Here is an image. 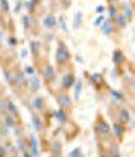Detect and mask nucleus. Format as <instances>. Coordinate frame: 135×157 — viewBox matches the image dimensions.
Masks as SVG:
<instances>
[{
  "instance_id": "f257e3e1",
  "label": "nucleus",
  "mask_w": 135,
  "mask_h": 157,
  "mask_svg": "<svg viewBox=\"0 0 135 157\" xmlns=\"http://www.w3.org/2000/svg\"><path fill=\"white\" fill-rule=\"evenodd\" d=\"M68 58H69V52L66 50V48L64 45H61L57 52V61L58 63H65Z\"/></svg>"
},
{
  "instance_id": "f03ea898",
  "label": "nucleus",
  "mask_w": 135,
  "mask_h": 157,
  "mask_svg": "<svg viewBox=\"0 0 135 157\" xmlns=\"http://www.w3.org/2000/svg\"><path fill=\"white\" fill-rule=\"evenodd\" d=\"M58 103L61 104V106H64V107H69L70 106V100H69V98L68 96H65V95H62V96L58 98Z\"/></svg>"
},
{
  "instance_id": "7ed1b4c3",
  "label": "nucleus",
  "mask_w": 135,
  "mask_h": 157,
  "mask_svg": "<svg viewBox=\"0 0 135 157\" xmlns=\"http://www.w3.org/2000/svg\"><path fill=\"white\" fill-rule=\"evenodd\" d=\"M73 81H74L73 76H72V75H68V76L64 78V87H65V88L72 87V84H73Z\"/></svg>"
},
{
  "instance_id": "20e7f679",
  "label": "nucleus",
  "mask_w": 135,
  "mask_h": 157,
  "mask_svg": "<svg viewBox=\"0 0 135 157\" xmlns=\"http://www.w3.org/2000/svg\"><path fill=\"white\" fill-rule=\"evenodd\" d=\"M45 25L47 26V27H53V26L55 25V19H54V16H53V15L46 16V19H45Z\"/></svg>"
},
{
  "instance_id": "39448f33",
  "label": "nucleus",
  "mask_w": 135,
  "mask_h": 157,
  "mask_svg": "<svg viewBox=\"0 0 135 157\" xmlns=\"http://www.w3.org/2000/svg\"><path fill=\"white\" fill-rule=\"evenodd\" d=\"M115 132H116V136L118 137H120L122 134H123V127H122L120 123H115Z\"/></svg>"
},
{
  "instance_id": "423d86ee",
  "label": "nucleus",
  "mask_w": 135,
  "mask_h": 157,
  "mask_svg": "<svg viewBox=\"0 0 135 157\" xmlns=\"http://www.w3.org/2000/svg\"><path fill=\"white\" fill-rule=\"evenodd\" d=\"M100 129H101V132H104V134H108V133H110V126H108L107 123L104 122V121L100 123Z\"/></svg>"
},
{
  "instance_id": "0eeeda50",
  "label": "nucleus",
  "mask_w": 135,
  "mask_h": 157,
  "mask_svg": "<svg viewBox=\"0 0 135 157\" xmlns=\"http://www.w3.org/2000/svg\"><path fill=\"white\" fill-rule=\"evenodd\" d=\"M118 25H119L120 27L126 26V19H124V16H123V15H120L119 18H118Z\"/></svg>"
},
{
  "instance_id": "6e6552de",
  "label": "nucleus",
  "mask_w": 135,
  "mask_h": 157,
  "mask_svg": "<svg viewBox=\"0 0 135 157\" xmlns=\"http://www.w3.org/2000/svg\"><path fill=\"white\" fill-rule=\"evenodd\" d=\"M34 106L37 107V109H42V107H43V102H42V99H35Z\"/></svg>"
},
{
  "instance_id": "1a4fd4ad",
  "label": "nucleus",
  "mask_w": 135,
  "mask_h": 157,
  "mask_svg": "<svg viewBox=\"0 0 135 157\" xmlns=\"http://www.w3.org/2000/svg\"><path fill=\"white\" fill-rule=\"evenodd\" d=\"M51 76H53V69L50 67H47V69L45 71V77L47 78V77H51Z\"/></svg>"
},
{
  "instance_id": "9d476101",
  "label": "nucleus",
  "mask_w": 135,
  "mask_h": 157,
  "mask_svg": "<svg viewBox=\"0 0 135 157\" xmlns=\"http://www.w3.org/2000/svg\"><path fill=\"white\" fill-rule=\"evenodd\" d=\"M57 117H58V119H61V121L66 119V115L64 114V111H60V113H57Z\"/></svg>"
},
{
  "instance_id": "9b49d317",
  "label": "nucleus",
  "mask_w": 135,
  "mask_h": 157,
  "mask_svg": "<svg viewBox=\"0 0 135 157\" xmlns=\"http://www.w3.org/2000/svg\"><path fill=\"white\" fill-rule=\"evenodd\" d=\"M120 57H122V53H120V52H115V61H116L118 64L120 63Z\"/></svg>"
},
{
  "instance_id": "f8f14e48",
  "label": "nucleus",
  "mask_w": 135,
  "mask_h": 157,
  "mask_svg": "<svg viewBox=\"0 0 135 157\" xmlns=\"http://www.w3.org/2000/svg\"><path fill=\"white\" fill-rule=\"evenodd\" d=\"M103 30H104L105 34H110V31H111V25H110V23H105V26H104Z\"/></svg>"
},
{
  "instance_id": "ddd939ff",
  "label": "nucleus",
  "mask_w": 135,
  "mask_h": 157,
  "mask_svg": "<svg viewBox=\"0 0 135 157\" xmlns=\"http://www.w3.org/2000/svg\"><path fill=\"white\" fill-rule=\"evenodd\" d=\"M80 90H81V83L78 81L77 87H76V98H78V95H80Z\"/></svg>"
},
{
  "instance_id": "4468645a",
  "label": "nucleus",
  "mask_w": 135,
  "mask_h": 157,
  "mask_svg": "<svg viewBox=\"0 0 135 157\" xmlns=\"http://www.w3.org/2000/svg\"><path fill=\"white\" fill-rule=\"evenodd\" d=\"M8 109H9V111H11V113H15V107H14V104L12 103H8Z\"/></svg>"
}]
</instances>
